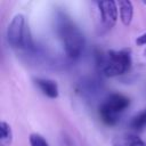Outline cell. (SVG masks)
<instances>
[{"label": "cell", "instance_id": "6da1fadb", "mask_svg": "<svg viewBox=\"0 0 146 146\" xmlns=\"http://www.w3.org/2000/svg\"><path fill=\"white\" fill-rule=\"evenodd\" d=\"M54 22L55 32L63 46L66 57L71 60L80 58L86 47V38L81 29L63 10L56 11Z\"/></svg>", "mask_w": 146, "mask_h": 146}, {"label": "cell", "instance_id": "7a4b0ae2", "mask_svg": "<svg viewBox=\"0 0 146 146\" xmlns=\"http://www.w3.org/2000/svg\"><path fill=\"white\" fill-rule=\"evenodd\" d=\"M97 68L100 74L107 78H114L127 73L132 64L130 49L106 50L96 55Z\"/></svg>", "mask_w": 146, "mask_h": 146}, {"label": "cell", "instance_id": "3957f363", "mask_svg": "<svg viewBox=\"0 0 146 146\" xmlns=\"http://www.w3.org/2000/svg\"><path fill=\"white\" fill-rule=\"evenodd\" d=\"M6 36L8 44L16 50H22L31 54L38 51L26 17L22 14H17L13 17L7 27Z\"/></svg>", "mask_w": 146, "mask_h": 146}, {"label": "cell", "instance_id": "277c9868", "mask_svg": "<svg viewBox=\"0 0 146 146\" xmlns=\"http://www.w3.org/2000/svg\"><path fill=\"white\" fill-rule=\"evenodd\" d=\"M130 106V98L119 94L113 92L106 96V98L100 103L98 107V114L100 120L107 125H115L122 114Z\"/></svg>", "mask_w": 146, "mask_h": 146}, {"label": "cell", "instance_id": "5b68a950", "mask_svg": "<svg viewBox=\"0 0 146 146\" xmlns=\"http://www.w3.org/2000/svg\"><path fill=\"white\" fill-rule=\"evenodd\" d=\"M98 11H99V24H98V33L104 34L108 32L117 21V2L115 1H100L96 2Z\"/></svg>", "mask_w": 146, "mask_h": 146}, {"label": "cell", "instance_id": "8992f818", "mask_svg": "<svg viewBox=\"0 0 146 146\" xmlns=\"http://www.w3.org/2000/svg\"><path fill=\"white\" fill-rule=\"evenodd\" d=\"M34 83L39 88V90L48 98L56 99L58 97L59 89H58V84L56 83V81H54L51 79H47V78L46 79L44 78H35Z\"/></svg>", "mask_w": 146, "mask_h": 146}, {"label": "cell", "instance_id": "52a82bcc", "mask_svg": "<svg viewBox=\"0 0 146 146\" xmlns=\"http://www.w3.org/2000/svg\"><path fill=\"white\" fill-rule=\"evenodd\" d=\"M100 89H102V87L99 84V81H97L95 79H87V80L83 79V80H81V82L78 83V88H76L78 92L81 96L88 97V98L95 97L99 92Z\"/></svg>", "mask_w": 146, "mask_h": 146}, {"label": "cell", "instance_id": "ba28073f", "mask_svg": "<svg viewBox=\"0 0 146 146\" xmlns=\"http://www.w3.org/2000/svg\"><path fill=\"white\" fill-rule=\"evenodd\" d=\"M111 145L112 146H146V141H144L140 137L136 135L125 133V135L115 136L112 139Z\"/></svg>", "mask_w": 146, "mask_h": 146}, {"label": "cell", "instance_id": "9c48e42d", "mask_svg": "<svg viewBox=\"0 0 146 146\" xmlns=\"http://www.w3.org/2000/svg\"><path fill=\"white\" fill-rule=\"evenodd\" d=\"M119 13H120V19L123 23V25L128 26L130 25L132 17H133V6L131 1L124 0V1H119Z\"/></svg>", "mask_w": 146, "mask_h": 146}, {"label": "cell", "instance_id": "30bf717a", "mask_svg": "<svg viewBox=\"0 0 146 146\" xmlns=\"http://www.w3.org/2000/svg\"><path fill=\"white\" fill-rule=\"evenodd\" d=\"M129 128L136 131H143L146 128V107L141 112H139L138 114H136L135 116L130 119Z\"/></svg>", "mask_w": 146, "mask_h": 146}, {"label": "cell", "instance_id": "8fae6325", "mask_svg": "<svg viewBox=\"0 0 146 146\" xmlns=\"http://www.w3.org/2000/svg\"><path fill=\"white\" fill-rule=\"evenodd\" d=\"M0 129H1L0 146H10V144L13 141V131H11L10 125L7 122L1 121Z\"/></svg>", "mask_w": 146, "mask_h": 146}, {"label": "cell", "instance_id": "7c38bea8", "mask_svg": "<svg viewBox=\"0 0 146 146\" xmlns=\"http://www.w3.org/2000/svg\"><path fill=\"white\" fill-rule=\"evenodd\" d=\"M29 140H30V145L31 146H49V144L46 140V138L43 136H41L40 133H36V132L31 133Z\"/></svg>", "mask_w": 146, "mask_h": 146}, {"label": "cell", "instance_id": "4fadbf2b", "mask_svg": "<svg viewBox=\"0 0 146 146\" xmlns=\"http://www.w3.org/2000/svg\"><path fill=\"white\" fill-rule=\"evenodd\" d=\"M136 43H137L138 46H145V44H146V33L139 35V36L136 39Z\"/></svg>", "mask_w": 146, "mask_h": 146}, {"label": "cell", "instance_id": "5bb4252c", "mask_svg": "<svg viewBox=\"0 0 146 146\" xmlns=\"http://www.w3.org/2000/svg\"><path fill=\"white\" fill-rule=\"evenodd\" d=\"M144 56H145V58H146V49H145V51H144Z\"/></svg>", "mask_w": 146, "mask_h": 146}]
</instances>
